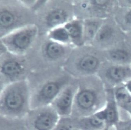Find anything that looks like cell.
Wrapping results in <instances>:
<instances>
[{
    "label": "cell",
    "instance_id": "obj_9",
    "mask_svg": "<svg viewBox=\"0 0 131 130\" xmlns=\"http://www.w3.org/2000/svg\"><path fill=\"white\" fill-rule=\"evenodd\" d=\"M20 64L15 61H9L4 63L1 68V72L10 80H16L21 72Z\"/></svg>",
    "mask_w": 131,
    "mask_h": 130
},
{
    "label": "cell",
    "instance_id": "obj_24",
    "mask_svg": "<svg viewBox=\"0 0 131 130\" xmlns=\"http://www.w3.org/2000/svg\"><path fill=\"white\" fill-rule=\"evenodd\" d=\"M127 89L129 92L131 94V81L127 82L125 85Z\"/></svg>",
    "mask_w": 131,
    "mask_h": 130
},
{
    "label": "cell",
    "instance_id": "obj_22",
    "mask_svg": "<svg viewBox=\"0 0 131 130\" xmlns=\"http://www.w3.org/2000/svg\"><path fill=\"white\" fill-rule=\"evenodd\" d=\"M95 2L94 3L97 5L99 6H102V5H104L107 3L108 1H94Z\"/></svg>",
    "mask_w": 131,
    "mask_h": 130
},
{
    "label": "cell",
    "instance_id": "obj_6",
    "mask_svg": "<svg viewBox=\"0 0 131 130\" xmlns=\"http://www.w3.org/2000/svg\"><path fill=\"white\" fill-rule=\"evenodd\" d=\"M71 118L74 125L79 130H102L106 127L105 121L96 113L84 117Z\"/></svg>",
    "mask_w": 131,
    "mask_h": 130
},
{
    "label": "cell",
    "instance_id": "obj_13",
    "mask_svg": "<svg viewBox=\"0 0 131 130\" xmlns=\"http://www.w3.org/2000/svg\"><path fill=\"white\" fill-rule=\"evenodd\" d=\"M45 52L49 58L57 59L62 55L64 53V49L58 43L50 42L46 46Z\"/></svg>",
    "mask_w": 131,
    "mask_h": 130
},
{
    "label": "cell",
    "instance_id": "obj_26",
    "mask_svg": "<svg viewBox=\"0 0 131 130\" xmlns=\"http://www.w3.org/2000/svg\"><path fill=\"white\" fill-rule=\"evenodd\" d=\"M102 130H113V129L112 128H110L106 127L105 128L102 129Z\"/></svg>",
    "mask_w": 131,
    "mask_h": 130
},
{
    "label": "cell",
    "instance_id": "obj_25",
    "mask_svg": "<svg viewBox=\"0 0 131 130\" xmlns=\"http://www.w3.org/2000/svg\"><path fill=\"white\" fill-rule=\"evenodd\" d=\"M126 20L128 23H131V11L127 15L126 17Z\"/></svg>",
    "mask_w": 131,
    "mask_h": 130
},
{
    "label": "cell",
    "instance_id": "obj_4",
    "mask_svg": "<svg viewBox=\"0 0 131 130\" xmlns=\"http://www.w3.org/2000/svg\"><path fill=\"white\" fill-rule=\"evenodd\" d=\"M78 85L68 84L59 93L51 103V107L61 118L71 116Z\"/></svg>",
    "mask_w": 131,
    "mask_h": 130
},
{
    "label": "cell",
    "instance_id": "obj_23",
    "mask_svg": "<svg viewBox=\"0 0 131 130\" xmlns=\"http://www.w3.org/2000/svg\"><path fill=\"white\" fill-rule=\"evenodd\" d=\"M120 109H124V110L126 111L131 117V104L126 106V107H124V108H120Z\"/></svg>",
    "mask_w": 131,
    "mask_h": 130
},
{
    "label": "cell",
    "instance_id": "obj_2",
    "mask_svg": "<svg viewBox=\"0 0 131 130\" xmlns=\"http://www.w3.org/2000/svg\"><path fill=\"white\" fill-rule=\"evenodd\" d=\"M106 101V90L99 84L78 86L71 117L79 118L95 114L102 110Z\"/></svg>",
    "mask_w": 131,
    "mask_h": 130
},
{
    "label": "cell",
    "instance_id": "obj_5",
    "mask_svg": "<svg viewBox=\"0 0 131 130\" xmlns=\"http://www.w3.org/2000/svg\"><path fill=\"white\" fill-rule=\"evenodd\" d=\"M106 90L105 105L96 114L105 121L106 127L112 128L120 121L119 108L115 98L113 89Z\"/></svg>",
    "mask_w": 131,
    "mask_h": 130
},
{
    "label": "cell",
    "instance_id": "obj_21",
    "mask_svg": "<svg viewBox=\"0 0 131 130\" xmlns=\"http://www.w3.org/2000/svg\"><path fill=\"white\" fill-rule=\"evenodd\" d=\"M111 34V30L109 28H105L100 31L99 35L98 38L101 41L105 40L110 37Z\"/></svg>",
    "mask_w": 131,
    "mask_h": 130
},
{
    "label": "cell",
    "instance_id": "obj_3",
    "mask_svg": "<svg viewBox=\"0 0 131 130\" xmlns=\"http://www.w3.org/2000/svg\"><path fill=\"white\" fill-rule=\"evenodd\" d=\"M60 118L50 105L31 109L23 121L28 130H53Z\"/></svg>",
    "mask_w": 131,
    "mask_h": 130
},
{
    "label": "cell",
    "instance_id": "obj_20",
    "mask_svg": "<svg viewBox=\"0 0 131 130\" xmlns=\"http://www.w3.org/2000/svg\"><path fill=\"white\" fill-rule=\"evenodd\" d=\"M111 56L112 58L120 61H125L128 58V53L122 50H117L112 52Z\"/></svg>",
    "mask_w": 131,
    "mask_h": 130
},
{
    "label": "cell",
    "instance_id": "obj_10",
    "mask_svg": "<svg viewBox=\"0 0 131 130\" xmlns=\"http://www.w3.org/2000/svg\"><path fill=\"white\" fill-rule=\"evenodd\" d=\"M0 130H28L23 120H15L0 117Z\"/></svg>",
    "mask_w": 131,
    "mask_h": 130
},
{
    "label": "cell",
    "instance_id": "obj_15",
    "mask_svg": "<svg viewBox=\"0 0 131 130\" xmlns=\"http://www.w3.org/2000/svg\"><path fill=\"white\" fill-rule=\"evenodd\" d=\"M53 130H79L75 127L71 116L60 118L58 124Z\"/></svg>",
    "mask_w": 131,
    "mask_h": 130
},
{
    "label": "cell",
    "instance_id": "obj_7",
    "mask_svg": "<svg viewBox=\"0 0 131 130\" xmlns=\"http://www.w3.org/2000/svg\"><path fill=\"white\" fill-rule=\"evenodd\" d=\"M35 34L34 29H26L14 35L10 42L16 49H25L30 44Z\"/></svg>",
    "mask_w": 131,
    "mask_h": 130
},
{
    "label": "cell",
    "instance_id": "obj_18",
    "mask_svg": "<svg viewBox=\"0 0 131 130\" xmlns=\"http://www.w3.org/2000/svg\"><path fill=\"white\" fill-rule=\"evenodd\" d=\"M66 29L69 33V35L74 38L79 37L81 33L80 27L76 23H71L67 24Z\"/></svg>",
    "mask_w": 131,
    "mask_h": 130
},
{
    "label": "cell",
    "instance_id": "obj_14",
    "mask_svg": "<svg viewBox=\"0 0 131 130\" xmlns=\"http://www.w3.org/2000/svg\"><path fill=\"white\" fill-rule=\"evenodd\" d=\"M98 64V61L95 57L92 56H85L82 59L79 65L80 68L86 71L92 70L96 68Z\"/></svg>",
    "mask_w": 131,
    "mask_h": 130
},
{
    "label": "cell",
    "instance_id": "obj_16",
    "mask_svg": "<svg viewBox=\"0 0 131 130\" xmlns=\"http://www.w3.org/2000/svg\"><path fill=\"white\" fill-rule=\"evenodd\" d=\"M15 17L12 13L7 11H1L0 14V24L1 27L6 28L14 23Z\"/></svg>",
    "mask_w": 131,
    "mask_h": 130
},
{
    "label": "cell",
    "instance_id": "obj_1",
    "mask_svg": "<svg viewBox=\"0 0 131 130\" xmlns=\"http://www.w3.org/2000/svg\"><path fill=\"white\" fill-rule=\"evenodd\" d=\"M31 109L30 90L27 81L13 82L1 88L0 117L23 120Z\"/></svg>",
    "mask_w": 131,
    "mask_h": 130
},
{
    "label": "cell",
    "instance_id": "obj_12",
    "mask_svg": "<svg viewBox=\"0 0 131 130\" xmlns=\"http://www.w3.org/2000/svg\"><path fill=\"white\" fill-rule=\"evenodd\" d=\"M128 75L127 71L124 68L115 67L111 68L106 73V77L112 84L122 81Z\"/></svg>",
    "mask_w": 131,
    "mask_h": 130
},
{
    "label": "cell",
    "instance_id": "obj_17",
    "mask_svg": "<svg viewBox=\"0 0 131 130\" xmlns=\"http://www.w3.org/2000/svg\"><path fill=\"white\" fill-rule=\"evenodd\" d=\"M70 36L67 29L59 28L56 29L51 33L50 37L54 40L61 42L67 41Z\"/></svg>",
    "mask_w": 131,
    "mask_h": 130
},
{
    "label": "cell",
    "instance_id": "obj_11",
    "mask_svg": "<svg viewBox=\"0 0 131 130\" xmlns=\"http://www.w3.org/2000/svg\"><path fill=\"white\" fill-rule=\"evenodd\" d=\"M67 19V15L62 10H56L50 13L47 16L46 22L50 27H53L64 23Z\"/></svg>",
    "mask_w": 131,
    "mask_h": 130
},
{
    "label": "cell",
    "instance_id": "obj_8",
    "mask_svg": "<svg viewBox=\"0 0 131 130\" xmlns=\"http://www.w3.org/2000/svg\"><path fill=\"white\" fill-rule=\"evenodd\" d=\"M114 96L119 108L131 104V94L125 85H119L113 89Z\"/></svg>",
    "mask_w": 131,
    "mask_h": 130
},
{
    "label": "cell",
    "instance_id": "obj_19",
    "mask_svg": "<svg viewBox=\"0 0 131 130\" xmlns=\"http://www.w3.org/2000/svg\"><path fill=\"white\" fill-rule=\"evenodd\" d=\"M112 128L113 130H131V119L120 120Z\"/></svg>",
    "mask_w": 131,
    "mask_h": 130
}]
</instances>
